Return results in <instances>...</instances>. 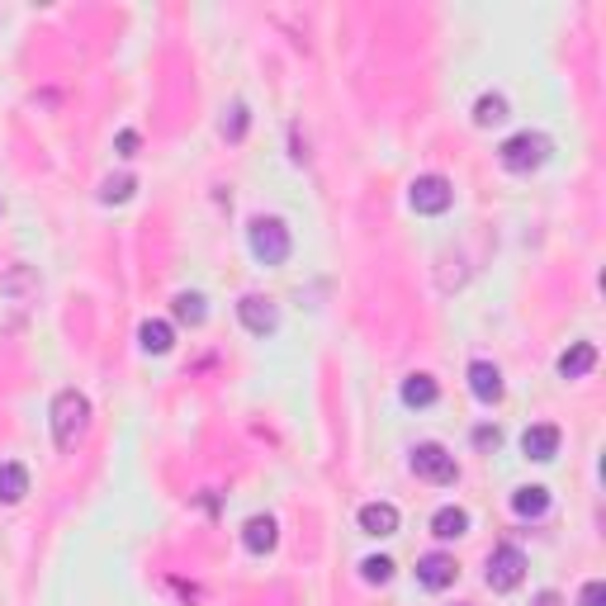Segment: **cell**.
I'll use <instances>...</instances> for the list:
<instances>
[{"label":"cell","mask_w":606,"mask_h":606,"mask_svg":"<svg viewBox=\"0 0 606 606\" xmlns=\"http://www.w3.org/2000/svg\"><path fill=\"white\" fill-rule=\"evenodd\" d=\"M143 351L147 356H166L171 346H176V332H171V322H161V318H152V322H143Z\"/></svg>","instance_id":"9a60e30c"},{"label":"cell","mask_w":606,"mask_h":606,"mask_svg":"<svg viewBox=\"0 0 606 606\" xmlns=\"http://www.w3.org/2000/svg\"><path fill=\"white\" fill-rule=\"evenodd\" d=\"M242 133H247V105H232L228 119H223V138L228 143H242Z\"/></svg>","instance_id":"44dd1931"},{"label":"cell","mask_w":606,"mask_h":606,"mask_svg":"<svg viewBox=\"0 0 606 606\" xmlns=\"http://www.w3.org/2000/svg\"><path fill=\"white\" fill-rule=\"evenodd\" d=\"M237 318H242V327L247 332H256V337H270L275 327H280V308L270 299H261V294H247V299L237 303Z\"/></svg>","instance_id":"52a82bcc"},{"label":"cell","mask_w":606,"mask_h":606,"mask_svg":"<svg viewBox=\"0 0 606 606\" xmlns=\"http://www.w3.org/2000/svg\"><path fill=\"white\" fill-rule=\"evenodd\" d=\"M436 379L431 375H408L403 379V403H408V408H431V403H436Z\"/></svg>","instance_id":"e0dca14e"},{"label":"cell","mask_w":606,"mask_h":606,"mask_svg":"<svg viewBox=\"0 0 606 606\" xmlns=\"http://www.w3.org/2000/svg\"><path fill=\"white\" fill-rule=\"evenodd\" d=\"M360 531L365 535H393L398 531V507H389V502H365L360 507Z\"/></svg>","instance_id":"8fae6325"},{"label":"cell","mask_w":606,"mask_h":606,"mask_svg":"<svg viewBox=\"0 0 606 606\" xmlns=\"http://www.w3.org/2000/svg\"><path fill=\"white\" fill-rule=\"evenodd\" d=\"M531 606H564V597H559V592H535Z\"/></svg>","instance_id":"4316f807"},{"label":"cell","mask_w":606,"mask_h":606,"mask_svg":"<svg viewBox=\"0 0 606 606\" xmlns=\"http://www.w3.org/2000/svg\"><path fill=\"white\" fill-rule=\"evenodd\" d=\"M119 157H138V133H119Z\"/></svg>","instance_id":"484cf974"},{"label":"cell","mask_w":606,"mask_h":606,"mask_svg":"<svg viewBox=\"0 0 606 606\" xmlns=\"http://www.w3.org/2000/svg\"><path fill=\"white\" fill-rule=\"evenodd\" d=\"M498 157L507 171H535V166H545L550 161V138L545 133H517V138H507V143L498 147Z\"/></svg>","instance_id":"3957f363"},{"label":"cell","mask_w":606,"mask_h":606,"mask_svg":"<svg viewBox=\"0 0 606 606\" xmlns=\"http://www.w3.org/2000/svg\"><path fill=\"white\" fill-rule=\"evenodd\" d=\"M408 199H412V209H417V214H446L450 199H455V190H450L446 176H417V180H412V190H408Z\"/></svg>","instance_id":"8992f818"},{"label":"cell","mask_w":606,"mask_h":606,"mask_svg":"<svg viewBox=\"0 0 606 606\" xmlns=\"http://www.w3.org/2000/svg\"><path fill=\"white\" fill-rule=\"evenodd\" d=\"M583 606H606V588H602V583H588V588H583Z\"/></svg>","instance_id":"d4e9b609"},{"label":"cell","mask_w":606,"mask_h":606,"mask_svg":"<svg viewBox=\"0 0 606 606\" xmlns=\"http://www.w3.org/2000/svg\"><path fill=\"white\" fill-rule=\"evenodd\" d=\"M176 318L190 322V327H199V322L209 318V308H204V294H180V299H176Z\"/></svg>","instance_id":"ffe728a7"},{"label":"cell","mask_w":606,"mask_h":606,"mask_svg":"<svg viewBox=\"0 0 606 606\" xmlns=\"http://www.w3.org/2000/svg\"><path fill=\"white\" fill-rule=\"evenodd\" d=\"M526 578V554L517 545H498L488 554V588L493 592H512Z\"/></svg>","instance_id":"5b68a950"},{"label":"cell","mask_w":606,"mask_h":606,"mask_svg":"<svg viewBox=\"0 0 606 606\" xmlns=\"http://www.w3.org/2000/svg\"><path fill=\"white\" fill-rule=\"evenodd\" d=\"M90 427V403H86V393H76V389H62L53 398V441L62 450H72L81 436H86Z\"/></svg>","instance_id":"6da1fadb"},{"label":"cell","mask_w":606,"mask_h":606,"mask_svg":"<svg viewBox=\"0 0 606 606\" xmlns=\"http://www.w3.org/2000/svg\"><path fill=\"white\" fill-rule=\"evenodd\" d=\"M275 540H280L275 517H251L247 526H242V545H247L251 554H270V550H275Z\"/></svg>","instance_id":"7c38bea8"},{"label":"cell","mask_w":606,"mask_h":606,"mask_svg":"<svg viewBox=\"0 0 606 606\" xmlns=\"http://www.w3.org/2000/svg\"><path fill=\"white\" fill-rule=\"evenodd\" d=\"M512 507H517L521 517H545V507H550V488H540V483L517 488V493H512Z\"/></svg>","instance_id":"ac0fdd59"},{"label":"cell","mask_w":606,"mask_h":606,"mask_svg":"<svg viewBox=\"0 0 606 606\" xmlns=\"http://www.w3.org/2000/svg\"><path fill=\"white\" fill-rule=\"evenodd\" d=\"M521 450H526L531 460H554V455H559V427H550V422H535V427H526V436H521Z\"/></svg>","instance_id":"30bf717a"},{"label":"cell","mask_w":606,"mask_h":606,"mask_svg":"<svg viewBox=\"0 0 606 606\" xmlns=\"http://www.w3.org/2000/svg\"><path fill=\"white\" fill-rule=\"evenodd\" d=\"M507 119V100L502 95H483L479 105H474V124L479 128H493V124H502Z\"/></svg>","instance_id":"d6986e66"},{"label":"cell","mask_w":606,"mask_h":606,"mask_svg":"<svg viewBox=\"0 0 606 606\" xmlns=\"http://www.w3.org/2000/svg\"><path fill=\"white\" fill-rule=\"evenodd\" d=\"M412 469H417V479H427V483H455L460 479L455 455H450L446 446H436V441H422V446L412 450Z\"/></svg>","instance_id":"277c9868"},{"label":"cell","mask_w":606,"mask_h":606,"mask_svg":"<svg viewBox=\"0 0 606 606\" xmlns=\"http://www.w3.org/2000/svg\"><path fill=\"white\" fill-rule=\"evenodd\" d=\"M133 185H138V180L133 176H119V180H105V190H100V199H105V204H124L128 195H133Z\"/></svg>","instance_id":"603a6c76"},{"label":"cell","mask_w":606,"mask_h":606,"mask_svg":"<svg viewBox=\"0 0 606 606\" xmlns=\"http://www.w3.org/2000/svg\"><path fill=\"white\" fill-rule=\"evenodd\" d=\"M464 531H469V512L464 507H441L431 517V535H441V540H460Z\"/></svg>","instance_id":"5bb4252c"},{"label":"cell","mask_w":606,"mask_h":606,"mask_svg":"<svg viewBox=\"0 0 606 606\" xmlns=\"http://www.w3.org/2000/svg\"><path fill=\"white\" fill-rule=\"evenodd\" d=\"M360 573H365V583H389V578H393V559L375 554V559H365V564H360Z\"/></svg>","instance_id":"7402d4cb"},{"label":"cell","mask_w":606,"mask_h":606,"mask_svg":"<svg viewBox=\"0 0 606 606\" xmlns=\"http://www.w3.org/2000/svg\"><path fill=\"white\" fill-rule=\"evenodd\" d=\"M597 365V346L592 341H578V346H569L564 356H559V375L564 379H583Z\"/></svg>","instance_id":"4fadbf2b"},{"label":"cell","mask_w":606,"mask_h":606,"mask_svg":"<svg viewBox=\"0 0 606 606\" xmlns=\"http://www.w3.org/2000/svg\"><path fill=\"white\" fill-rule=\"evenodd\" d=\"M498 441H502L498 427H479V431H474V446H479V450H498Z\"/></svg>","instance_id":"cb8c5ba5"},{"label":"cell","mask_w":606,"mask_h":606,"mask_svg":"<svg viewBox=\"0 0 606 606\" xmlns=\"http://www.w3.org/2000/svg\"><path fill=\"white\" fill-rule=\"evenodd\" d=\"M469 389H474L479 403H498L502 398V370L493 365V360H474V365H469Z\"/></svg>","instance_id":"9c48e42d"},{"label":"cell","mask_w":606,"mask_h":606,"mask_svg":"<svg viewBox=\"0 0 606 606\" xmlns=\"http://www.w3.org/2000/svg\"><path fill=\"white\" fill-rule=\"evenodd\" d=\"M455 578H460V569H455L450 554H427V559H417V583H422V588L446 592Z\"/></svg>","instance_id":"ba28073f"},{"label":"cell","mask_w":606,"mask_h":606,"mask_svg":"<svg viewBox=\"0 0 606 606\" xmlns=\"http://www.w3.org/2000/svg\"><path fill=\"white\" fill-rule=\"evenodd\" d=\"M29 493V469L24 464H0V502L10 507V502H19Z\"/></svg>","instance_id":"2e32d148"},{"label":"cell","mask_w":606,"mask_h":606,"mask_svg":"<svg viewBox=\"0 0 606 606\" xmlns=\"http://www.w3.org/2000/svg\"><path fill=\"white\" fill-rule=\"evenodd\" d=\"M247 242H251V256L261 266H285L289 261V228L280 218H256L247 228Z\"/></svg>","instance_id":"7a4b0ae2"}]
</instances>
